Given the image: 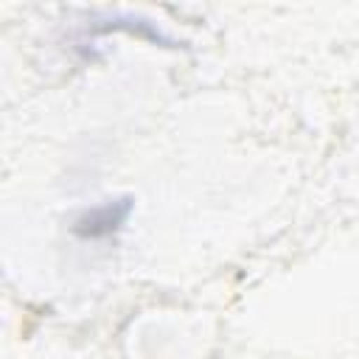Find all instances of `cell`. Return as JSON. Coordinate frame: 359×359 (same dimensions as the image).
Segmentation results:
<instances>
[{"mask_svg":"<svg viewBox=\"0 0 359 359\" xmlns=\"http://www.w3.org/2000/svg\"><path fill=\"white\" fill-rule=\"evenodd\" d=\"M129 213V199H123L121 205L112 202V205H101V208H93L87 210L79 222H76V233L84 236V238H98V236H107L112 230H118L123 224Z\"/></svg>","mask_w":359,"mask_h":359,"instance_id":"obj_1","label":"cell"}]
</instances>
